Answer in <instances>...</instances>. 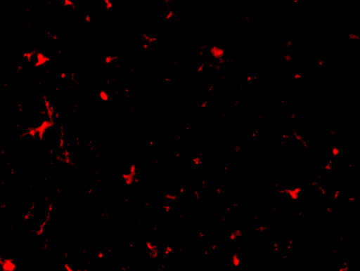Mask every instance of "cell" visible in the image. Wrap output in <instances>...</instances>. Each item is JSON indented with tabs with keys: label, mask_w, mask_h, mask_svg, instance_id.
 Returning <instances> with one entry per match:
<instances>
[{
	"label": "cell",
	"mask_w": 360,
	"mask_h": 271,
	"mask_svg": "<svg viewBox=\"0 0 360 271\" xmlns=\"http://www.w3.org/2000/svg\"><path fill=\"white\" fill-rule=\"evenodd\" d=\"M52 211V204L47 197L37 198L23 217L27 230L34 234H42L51 218Z\"/></svg>",
	"instance_id": "cell-1"
}]
</instances>
